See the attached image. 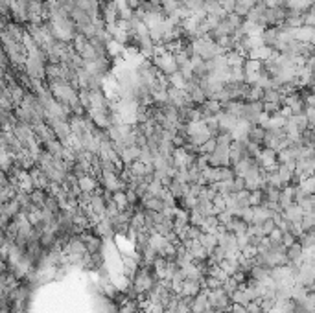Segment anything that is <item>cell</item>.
Here are the masks:
<instances>
[{"label":"cell","mask_w":315,"mask_h":313,"mask_svg":"<svg viewBox=\"0 0 315 313\" xmlns=\"http://www.w3.org/2000/svg\"><path fill=\"white\" fill-rule=\"evenodd\" d=\"M313 28H310V26H301V28L295 30V41H299V43H311L313 44Z\"/></svg>","instance_id":"7"},{"label":"cell","mask_w":315,"mask_h":313,"mask_svg":"<svg viewBox=\"0 0 315 313\" xmlns=\"http://www.w3.org/2000/svg\"><path fill=\"white\" fill-rule=\"evenodd\" d=\"M98 179H94L92 175H85V177H79L78 179V186L81 192H87V193H92L94 190H96L98 186Z\"/></svg>","instance_id":"8"},{"label":"cell","mask_w":315,"mask_h":313,"mask_svg":"<svg viewBox=\"0 0 315 313\" xmlns=\"http://www.w3.org/2000/svg\"><path fill=\"white\" fill-rule=\"evenodd\" d=\"M197 241L207 249V252H210L214 247L218 245V238H216V234H212V232H201V236H199Z\"/></svg>","instance_id":"10"},{"label":"cell","mask_w":315,"mask_h":313,"mask_svg":"<svg viewBox=\"0 0 315 313\" xmlns=\"http://www.w3.org/2000/svg\"><path fill=\"white\" fill-rule=\"evenodd\" d=\"M168 192H170V195L175 199V201H179L181 197H184V195L188 193V184L181 183V181H177V179H171V183L168 184Z\"/></svg>","instance_id":"3"},{"label":"cell","mask_w":315,"mask_h":313,"mask_svg":"<svg viewBox=\"0 0 315 313\" xmlns=\"http://www.w3.org/2000/svg\"><path fill=\"white\" fill-rule=\"evenodd\" d=\"M302 208L297 205V203H293L291 207H288L284 212H282V216H284V219H288V221H291V223H301V219H302Z\"/></svg>","instance_id":"6"},{"label":"cell","mask_w":315,"mask_h":313,"mask_svg":"<svg viewBox=\"0 0 315 313\" xmlns=\"http://www.w3.org/2000/svg\"><path fill=\"white\" fill-rule=\"evenodd\" d=\"M228 311H231V313H249L247 308H245V306H242V304H233Z\"/></svg>","instance_id":"20"},{"label":"cell","mask_w":315,"mask_h":313,"mask_svg":"<svg viewBox=\"0 0 315 313\" xmlns=\"http://www.w3.org/2000/svg\"><path fill=\"white\" fill-rule=\"evenodd\" d=\"M214 150H216V138H214V136H210L209 140H205L203 144L199 146L197 153H201V155H210Z\"/></svg>","instance_id":"15"},{"label":"cell","mask_w":315,"mask_h":313,"mask_svg":"<svg viewBox=\"0 0 315 313\" xmlns=\"http://www.w3.org/2000/svg\"><path fill=\"white\" fill-rule=\"evenodd\" d=\"M201 288H203V284L201 282H195V280H183V286H181V291L179 295H183V297H195V295L201 291Z\"/></svg>","instance_id":"4"},{"label":"cell","mask_w":315,"mask_h":313,"mask_svg":"<svg viewBox=\"0 0 315 313\" xmlns=\"http://www.w3.org/2000/svg\"><path fill=\"white\" fill-rule=\"evenodd\" d=\"M297 241V238L291 234V232H282V238H280V243L284 247H290L291 243H295Z\"/></svg>","instance_id":"19"},{"label":"cell","mask_w":315,"mask_h":313,"mask_svg":"<svg viewBox=\"0 0 315 313\" xmlns=\"http://www.w3.org/2000/svg\"><path fill=\"white\" fill-rule=\"evenodd\" d=\"M301 231L302 232H308V231H313L315 229V212H304L302 214V219H301Z\"/></svg>","instance_id":"12"},{"label":"cell","mask_w":315,"mask_h":313,"mask_svg":"<svg viewBox=\"0 0 315 313\" xmlns=\"http://www.w3.org/2000/svg\"><path fill=\"white\" fill-rule=\"evenodd\" d=\"M168 83H170V87H174V89H184L188 81L181 76V72H174L171 76H168Z\"/></svg>","instance_id":"14"},{"label":"cell","mask_w":315,"mask_h":313,"mask_svg":"<svg viewBox=\"0 0 315 313\" xmlns=\"http://www.w3.org/2000/svg\"><path fill=\"white\" fill-rule=\"evenodd\" d=\"M297 241H299V243L302 245V249H311V247L315 245V232L313 231L302 232Z\"/></svg>","instance_id":"13"},{"label":"cell","mask_w":315,"mask_h":313,"mask_svg":"<svg viewBox=\"0 0 315 313\" xmlns=\"http://www.w3.org/2000/svg\"><path fill=\"white\" fill-rule=\"evenodd\" d=\"M207 159H209V166H212V168L228 166V146H221L216 142V150L210 155H207Z\"/></svg>","instance_id":"1"},{"label":"cell","mask_w":315,"mask_h":313,"mask_svg":"<svg viewBox=\"0 0 315 313\" xmlns=\"http://www.w3.org/2000/svg\"><path fill=\"white\" fill-rule=\"evenodd\" d=\"M256 4L254 0H236V4H234V10H233V13H236V15H240L242 19H245L247 17V13L251 11V8L252 6Z\"/></svg>","instance_id":"9"},{"label":"cell","mask_w":315,"mask_h":313,"mask_svg":"<svg viewBox=\"0 0 315 313\" xmlns=\"http://www.w3.org/2000/svg\"><path fill=\"white\" fill-rule=\"evenodd\" d=\"M112 201H114V205H117V207H118V210H120V212H122V210H124V208L127 207L126 193L122 192V190H120V192H114V193H112Z\"/></svg>","instance_id":"17"},{"label":"cell","mask_w":315,"mask_h":313,"mask_svg":"<svg viewBox=\"0 0 315 313\" xmlns=\"http://www.w3.org/2000/svg\"><path fill=\"white\" fill-rule=\"evenodd\" d=\"M302 208V212H315V197L313 195H306L302 201L297 203Z\"/></svg>","instance_id":"16"},{"label":"cell","mask_w":315,"mask_h":313,"mask_svg":"<svg viewBox=\"0 0 315 313\" xmlns=\"http://www.w3.org/2000/svg\"><path fill=\"white\" fill-rule=\"evenodd\" d=\"M201 232H203V231H201L199 226L188 225V226H186V240H199Z\"/></svg>","instance_id":"18"},{"label":"cell","mask_w":315,"mask_h":313,"mask_svg":"<svg viewBox=\"0 0 315 313\" xmlns=\"http://www.w3.org/2000/svg\"><path fill=\"white\" fill-rule=\"evenodd\" d=\"M264 138H266V129H264L262 125L254 124V125H251V127H249L247 142H251V144H256V146H260V148H262Z\"/></svg>","instance_id":"2"},{"label":"cell","mask_w":315,"mask_h":313,"mask_svg":"<svg viewBox=\"0 0 315 313\" xmlns=\"http://www.w3.org/2000/svg\"><path fill=\"white\" fill-rule=\"evenodd\" d=\"M228 232H233L234 236H238V234H247V231H249V223H245L242 219V217H238V216H234L233 219H231V223H228L227 226H225Z\"/></svg>","instance_id":"5"},{"label":"cell","mask_w":315,"mask_h":313,"mask_svg":"<svg viewBox=\"0 0 315 313\" xmlns=\"http://www.w3.org/2000/svg\"><path fill=\"white\" fill-rule=\"evenodd\" d=\"M142 229H144V214H142V208H138L131 216V219H129V231L138 232Z\"/></svg>","instance_id":"11"},{"label":"cell","mask_w":315,"mask_h":313,"mask_svg":"<svg viewBox=\"0 0 315 313\" xmlns=\"http://www.w3.org/2000/svg\"><path fill=\"white\" fill-rule=\"evenodd\" d=\"M0 313H11V308L10 306H4V308H0Z\"/></svg>","instance_id":"21"}]
</instances>
